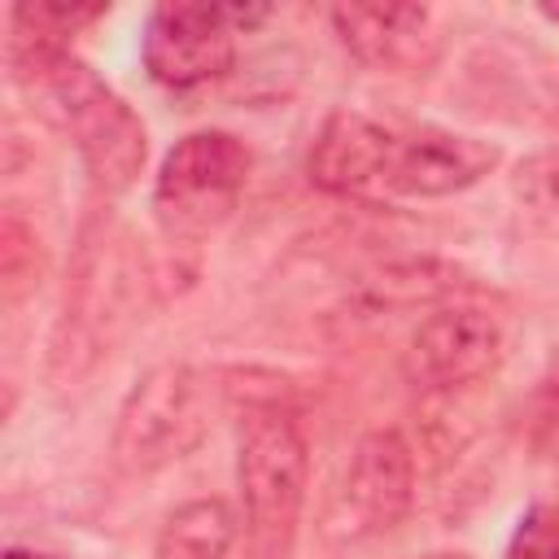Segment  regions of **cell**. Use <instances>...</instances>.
I'll return each instance as SVG.
<instances>
[{
  "mask_svg": "<svg viewBox=\"0 0 559 559\" xmlns=\"http://www.w3.org/2000/svg\"><path fill=\"white\" fill-rule=\"evenodd\" d=\"M9 66L31 109L66 140H74L92 188L100 197L127 192L148 157V135L135 109L66 44H39L13 35Z\"/></svg>",
  "mask_w": 559,
  "mask_h": 559,
  "instance_id": "cell-1",
  "label": "cell"
},
{
  "mask_svg": "<svg viewBox=\"0 0 559 559\" xmlns=\"http://www.w3.org/2000/svg\"><path fill=\"white\" fill-rule=\"evenodd\" d=\"M310 450L280 402H249L236 428V489L249 559H293L306 507Z\"/></svg>",
  "mask_w": 559,
  "mask_h": 559,
  "instance_id": "cell-2",
  "label": "cell"
},
{
  "mask_svg": "<svg viewBox=\"0 0 559 559\" xmlns=\"http://www.w3.org/2000/svg\"><path fill=\"white\" fill-rule=\"evenodd\" d=\"M249 148L231 131H192L183 135L157 166L153 179V214L170 245H201L218 231L245 183H249Z\"/></svg>",
  "mask_w": 559,
  "mask_h": 559,
  "instance_id": "cell-3",
  "label": "cell"
},
{
  "mask_svg": "<svg viewBox=\"0 0 559 559\" xmlns=\"http://www.w3.org/2000/svg\"><path fill=\"white\" fill-rule=\"evenodd\" d=\"M205 384L183 362H162L144 371L118 406L114 424V467L122 476H153L183 454H192L205 437Z\"/></svg>",
  "mask_w": 559,
  "mask_h": 559,
  "instance_id": "cell-4",
  "label": "cell"
},
{
  "mask_svg": "<svg viewBox=\"0 0 559 559\" xmlns=\"http://www.w3.org/2000/svg\"><path fill=\"white\" fill-rule=\"evenodd\" d=\"M411 502H415V454L402 432L376 428L354 445L328 498L319 533L328 546H362L397 528Z\"/></svg>",
  "mask_w": 559,
  "mask_h": 559,
  "instance_id": "cell-5",
  "label": "cell"
},
{
  "mask_svg": "<svg viewBox=\"0 0 559 559\" xmlns=\"http://www.w3.org/2000/svg\"><path fill=\"white\" fill-rule=\"evenodd\" d=\"M127 245L131 240L114 236L109 227H100V236H83L74 280L66 288V310H61V323L52 336L57 376L87 371L100 358L109 328L122 319V306L135 284V253Z\"/></svg>",
  "mask_w": 559,
  "mask_h": 559,
  "instance_id": "cell-6",
  "label": "cell"
},
{
  "mask_svg": "<svg viewBox=\"0 0 559 559\" xmlns=\"http://www.w3.org/2000/svg\"><path fill=\"white\" fill-rule=\"evenodd\" d=\"M502 354H507L502 319L485 306L454 301V306H437L411 332L402 371L415 389L450 393V389H467V384L485 380L489 371H498Z\"/></svg>",
  "mask_w": 559,
  "mask_h": 559,
  "instance_id": "cell-7",
  "label": "cell"
},
{
  "mask_svg": "<svg viewBox=\"0 0 559 559\" xmlns=\"http://www.w3.org/2000/svg\"><path fill=\"white\" fill-rule=\"evenodd\" d=\"M140 57L153 83L170 92H192L223 79L236 61V31L223 4L166 0L148 13Z\"/></svg>",
  "mask_w": 559,
  "mask_h": 559,
  "instance_id": "cell-8",
  "label": "cell"
},
{
  "mask_svg": "<svg viewBox=\"0 0 559 559\" xmlns=\"http://www.w3.org/2000/svg\"><path fill=\"white\" fill-rule=\"evenodd\" d=\"M498 162H502V148L480 140V135H463V131H445V127H419V131L393 140L384 192L454 197V192L476 188L485 175H493Z\"/></svg>",
  "mask_w": 559,
  "mask_h": 559,
  "instance_id": "cell-9",
  "label": "cell"
},
{
  "mask_svg": "<svg viewBox=\"0 0 559 559\" xmlns=\"http://www.w3.org/2000/svg\"><path fill=\"white\" fill-rule=\"evenodd\" d=\"M336 39L345 52L371 70L389 74H419L424 66L437 61L441 35L432 31V9L428 4H332L328 9Z\"/></svg>",
  "mask_w": 559,
  "mask_h": 559,
  "instance_id": "cell-10",
  "label": "cell"
},
{
  "mask_svg": "<svg viewBox=\"0 0 559 559\" xmlns=\"http://www.w3.org/2000/svg\"><path fill=\"white\" fill-rule=\"evenodd\" d=\"M393 140L397 135L371 122L367 114L332 109L314 131V144L306 153V175L328 197H362L371 188H384Z\"/></svg>",
  "mask_w": 559,
  "mask_h": 559,
  "instance_id": "cell-11",
  "label": "cell"
},
{
  "mask_svg": "<svg viewBox=\"0 0 559 559\" xmlns=\"http://www.w3.org/2000/svg\"><path fill=\"white\" fill-rule=\"evenodd\" d=\"M459 288H467L459 266L437 262V258H397V262L367 271L354 284V301H362L367 310H406V306L445 301Z\"/></svg>",
  "mask_w": 559,
  "mask_h": 559,
  "instance_id": "cell-12",
  "label": "cell"
},
{
  "mask_svg": "<svg viewBox=\"0 0 559 559\" xmlns=\"http://www.w3.org/2000/svg\"><path fill=\"white\" fill-rule=\"evenodd\" d=\"M236 515L223 498H192L175 507L157 533V559H231Z\"/></svg>",
  "mask_w": 559,
  "mask_h": 559,
  "instance_id": "cell-13",
  "label": "cell"
},
{
  "mask_svg": "<svg viewBox=\"0 0 559 559\" xmlns=\"http://www.w3.org/2000/svg\"><path fill=\"white\" fill-rule=\"evenodd\" d=\"M511 192H515L520 205L559 218V144L537 148V153H528L524 162H515V170H511Z\"/></svg>",
  "mask_w": 559,
  "mask_h": 559,
  "instance_id": "cell-14",
  "label": "cell"
},
{
  "mask_svg": "<svg viewBox=\"0 0 559 559\" xmlns=\"http://www.w3.org/2000/svg\"><path fill=\"white\" fill-rule=\"evenodd\" d=\"M507 559H559V507H528L507 542Z\"/></svg>",
  "mask_w": 559,
  "mask_h": 559,
  "instance_id": "cell-15",
  "label": "cell"
},
{
  "mask_svg": "<svg viewBox=\"0 0 559 559\" xmlns=\"http://www.w3.org/2000/svg\"><path fill=\"white\" fill-rule=\"evenodd\" d=\"M223 13H227V22H231V31H249V26H258V22H266V4H223Z\"/></svg>",
  "mask_w": 559,
  "mask_h": 559,
  "instance_id": "cell-16",
  "label": "cell"
},
{
  "mask_svg": "<svg viewBox=\"0 0 559 559\" xmlns=\"http://www.w3.org/2000/svg\"><path fill=\"white\" fill-rule=\"evenodd\" d=\"M4 559H52V555L31 550V546H9V550H4Z\"/></svg>",
  "mask_w": 559,
  "mask_h": 559,
  "instance_id": "cell-17",
  "label": "cell"
},
{
  "mask_svg": "<svg viewBox=\"0 0 559 559\" xmlns=\"http://www.w3.org/2000/svg\"><path fill=\"white\" fill-rule=\"evenodd\" d=\"M424 559H472V555H463V550H432V555H424Z\"/></svg>",
  "mask_w": 559,
  "mask_h": 559,
  "instance_id": "cell-18",
  "label": "cell"
},
{
  "mask_svg": "<svg viewBox=\"0 0 559 559\" xmlns=\"http://www.w3.org/2000/svg\"><path fill=\"white\" fill-rule=\"evenodd\" d=\"M542 13H546V17H555V22H559V4H542Z\"/></svg>",
  "mask_w": 559,
  "mask_h": 559,
  "instance_id": "cell-19",
  "label": "cell"
}]
</instances>
